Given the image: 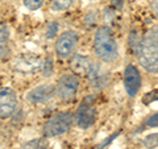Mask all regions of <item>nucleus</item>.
Wrapping results in <instances>:
<instances>
[{"instance_id":"21","label":"nucleus","mask_w":158,"mask_h":149,"mask_svg":"<svg viewBox=\"0 0 158 149\" xmlns=\"http://www.w3.org/2000/svg\"><path fill=\"white\" fill-rule=\"evenodd\" d=\"M0 3H2V0H0Z\"/></svg>"},{"instance_id":"17","label":"nucleus","mask_w":158,"mask_h":149,"mask_svg":"<svg viewBox=\"0 0 158 149\" xmlns=\"http://www.w3.org/2000/svg\"><path fill=\"white\" fill-rule=\"evenodd\" d=\"M42 73H44V77H50L53 74V61H52V58H48L46 61L42 63Z\"/></svg>"},{"instance_id":"1","label":"nucleus","mask_w":158,"mask_h":149,"mask_svg":"<svg viewBox=\"0 0 158 149\" xmlns=\"http://www.w3.org/2000/svg\"><path fill=\"white\" fill-rule=\"evenodd\" d=\"M136 54L140 65L146 71L157 74L158 71V40L157 27L150 29L144 37L140 40L136 48Z\"/></svg>"},{"instance_id":"20","label":"nucleus","mask_w":158,"mask_h":149,"mask_svg":"<svg viewBox=\"0 0 158 149\" xmlns=\"http://www.w3.org/2000/svg\"><path fill=\"white\" fill-rule=\"evenodd\" d=\"M152 9L154 13H157V0H152Z\"/></svg>"},{"instance_id":"14","label":"nucleus","mask_w":158,"mask_h":149,"mask_svg":"<svg viewBox=\"0 0 158 149\" xmlns=\"http://www.w3.org/2000/svg\"><path fill=\"white\" fill-rule=\"evenodd\" d=\"M21 149H48V143L45 141V138H36L24 144Z\"/></svg>"},{"instance_id":"18","label":"nucleus","mask_w":158,"mask_h":149,"mask_svg":"<svg viewBox=\"0 0 158 149\" xmlns=\"http://www.w3.org/2000/svg\"><path fill=\"white\" fill-rule=\"evenodd\" d=\"M111 3H112V6L117 9V11L123 9V6H124V0H111Z\"/></svg>"},{"instance_id":"8","label":"nucleus","mask_w":158,"mask_h":149,"mask_svg":"<svg viewBox=\"0 0 158 149\" xmlns=\"http://www.w3.org/2000/svg\"><path fill=\"white\" fill-rule=\"evenodd\" d=\"M124 87L129 96H135L141 87V74L132 63H129L124 70Z\"/></svg>"},{"instance_id":"7","label":"nucleus","mask_w":158,"mask_h":149,"mask_svg":"<svg viewBox=\"0 0 158 149\" xmlns=\"http://www.w3.org/2000/svg\"><path fill=\"white\" fill-rule=\"evenodd\" d=\"M17 107V95L12 88H0V119L6 120L11 117Z\"/></svg>"},{"instance_id":"13","label":"nucleus","mask_w":158,"mask_h":149,"mask_svg":"<svg viewBox=\"0 0 158 149\" xmlns=\"http://www.w3.org/2000/svg\"><path fill=\"white\" fill-rule=\"evenodd\" d=\"M74 0H53L52 2V11L53 12H63L67 11L73 6Z\"/></svg>"},{"instance_id":"5","label":"nucleus","mask_w":158,"mask_h":149,"mask_svg":"<svg viewBox=\"0 0 158 149\" xmlns=\"http://www.w3.org/2000/svg\"><path fill=\"white\" fill-rule=\"evenodd\" d=\"M79 36L75 31H65L58 36L56 44H54V50L59 58L70 57L74 49L78 44Z\"/></svg>"},{"instance_id":"6","label":"nucleus","mask_w":158,"mask_h":149,"mask_svg":"<svg viewBox=\"0 0 158 149\" xmlns=\"http://www.w3.org/2000/svg\"><path fill=\"white\" fill-rule=\"evenodd\" d=\"M95 117H96V111H95L94 102L90 98L83 99L82 103L79 104L77 113H75L78 127H81L82 130H87V128H90L94 124Z\"/></svg>"},{"instance_id":"12","label":"nucleus","mask_w":158,"mask_h":149,"mask_svg":"<svg viewBox=\"0 0 158 149\" xmlns=\"http://www.w3.org/2000/svg\"><path fill=\"white\" fill-rule=\"evenodd\" d=\"M8 38H9L8 29L4 27H0V59H4L9 56Z\"/></svg>"},{"instance_id":"16","label":"nucleus","mask_w":158,"mask_h":149,"mask_svg":"<svg viewBox=\"0 0 158 149\" xmlns=\"http://www.w3.org/2000/svg\"><path fill=\"white\" fill-rule=\"evenodd\" d=\"M44 3H45V0H24V6L29 11H37L44 6Z\"/></svg>"},{"instance_id":"11","label":"nucleus","mask_w":158,"mask_h":149,"mask_svg":"<svg viewBox=\"0 0 158 149\" xmlns=\"http://www.w3.org/2000/svg\"><path fill=\"white\" fill-rule=\"evenodd\" d=\"M87 77L91 81L92 86L98 87V88L106 86L107 82H108V74L104 71V69L99 65V63H95V62H94V65H92L91 70H90V73H88Z\"/></svg>"},{"instance_id":"2","label":"nucleus","mask_w":158,"mask_h":149,"mask_svg":"<svg viewBox=\"0 0 158 149\" xmlns=\"http://www.w3.org/2000/svg\"><path fill=\"white\" fill-rule=\"evenodd\" d=\"M94 53L103 62H115L118 57V46L111 29L100 27L94 37Z\"/></svg>"},{"instance_id":"10","label":"nucleus","mask_w":158,"mask_h":149,"mask_svg":"<svg viewBox=\"0 0 158 149\" xmlns=\"http://www.w3.org/2000/svg\"><path fill=\"white\" fill-rule=\"evenodd\" d=\"M94 65V61L83 54H74L70 59V69L75 75H88L91 67Z\"/></svg>"},{"instance_id":"19","label":"nucleus","mask_w":158,"mask_h":149,"mask_svg":"<svg viewBox=\"0 0 158 149\" xmlns=\"http://www.w3.org/2000/svg\"><path fill=\"white\" fill-rule=\"evenodd\" d=\"M146 123H148V126H149V127H157V115L150 116L149 120H148Z\"/></svg>"},{"instance_id":"9","label":"nucleus","mask_w":158,"mask_h":149,"mask_svg":"<svg viewBox=\"0 0 158 149\" xmlns=\"http://www.w3.org/2000/svg\"><path fill=\"white\" fill-rule=\"evenodd\" d=\"M56 95V84L45 83L41 86H37L32 88L31 91L27 94V100L33 104L37 103H45Z\"/></svg>"},{"instance_id":"15","label":"nucleus","mask_w":158,"mask_h":149,"mask_svg":"<svg viewBox=\"0 0 158 149\" xmlns=\"http://www.w3.org/2000/svg\"><path fill=\"white\" fill-rule=\"evenodd\" d=\"M59 25L57 21H49L46 25V31H45V37L46 38H54L58 33Z\"/></svg>"},{"instance_id":"4","label":"nucleus","mask_w":158,"mask_h":149,"mask_svg":"<svg viewBox=\"0 0 158 149\" xmlns=\"http://www.w3.org/2000/svg\"><path fill=\"white\" fill-rule=\"evenodd\" d=\"M79 78L75 74H65L59 78L56 86V95L65 102H70L77 96L79 91Z\"/></svg>"},{"instance_id":"3","label":"nucleus","mask_w":158,"mask_h":149,"mask_svg":"<svg viewBox=\"0 0 158 149\" xmlns=\"http://www.w3.org/2000/svg\"><path fill=\"white\" fill-rule=\"evenodd\" d=\"M74 115L69 111L56 112L44 124V135L45 137H56L66 133L73 126Z\"/></svg>"}]
</instances>
